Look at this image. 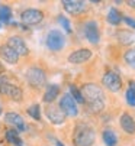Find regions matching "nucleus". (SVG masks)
Wrapping results in <instances>:
<instances>
[{
	"label": "nucleus",
	"instance_id": "1",
	"mask_svg": "<svg viewBox=\"0 0 135 146\" xmlns=\"http://www.w3.org/2000/svg\"><path fill=\"white\" fill-rule=\"evenodd\" d=\"M73 143L76 146H92L95 143V130L87 124H77L73 133Z\"/></svg>",
	"mask_w": 135,
	"mask_h": 146
},
{
	"label": "nucleus",
	"instance_id": "2",
	"mask_svg": "<svg viewBox=\"0 0 135 146\" xmlns=\"http://www.w3.org/2000/svg\"><path fill=\"white\" fill-rule=\"evenodd\" d=\"M81 96L84 100V104L87 103H97V101H105V94L103 90L96 86V84H84L81 87Z\"/></svg>",
	"mask_w": 135,
	"mask_h": 146
},
{
	"label": "nucleus",
	"instance_id": "3",
	"mask_svg": "<svg viewBox=\"0 0 135 146\" xmlns=\"http://www.w3.org/2000/svg\"><path fill=\"white\" fill-rule=\"evenodd\" d=\"M102 84H103L109 91L116 93V91H119L121 87H122V81H121V77H119L116 72L109 71V72H106V74L103 75V78H102Z\"/></svg>",
	"mask_w": 135,
	"mask_h": 146
},
{
	"label": "nucleus",
	"instance_id": "4",
	"mask_svg": "<svg viewBox=\"0 0 135 146\" xmlns=\"http://www.w3.org/2000/svg\"><path fill=\"white\" fill-rule=\"evenodd\" d=\"M0 94H5L16 101L22 100V90L13 84H9L3 77H0Z\"/></svg>",
	"mask_w": 135,
	"mask_h": 146
},
{
	"label": "nucleus",
	"instance_id": "5",
	"mask_svg": "<svg viewBox=\"0 0 135 146\" xmlns=\"http://www.w3.org/2000/svg\"><path fill=\"white\" fill-rule=\"evenodd\" d=\"M64 45H65V38H64V35L60 31L54 29V31H51L48 33V36H47V46L50 49L60 51V49L64 48Z\"/></svg>",
	"mask_w": 135,
	"mask_h": 146
},
{
	"label": "nucleus",
	"instance_id": "6",
	"mask_svg": "<svg viewBox=\"0 0 135 146\" xmlns=\"http://www.w3.org/2000/svg\"><path fill=\"white\" fill-rule=\"evenodd\" d=\"M60 109L62 110V113L65 116H70V117H76L79 114L77 104H76V101L73 100V97L70 94L62 96V98L60 100Z\"/></svg>",
	"mask_w": 135,
	"mask_h": 146
},
{
	"label": "nucleus",
	"instance_id": "7",
	"mask_svg": "<svg viewBox=\"0 0 135 146\" xmlns=\"http://www.w3.org/2000/svg\"><path fill=\"white\" fill-rule=\"evenodd\" d=\"M26 80L32 87H42L45 84V72L41 68L31 67L26 71Z\"/></svg>",
	"mask_w": 135,
	"mask_h": 146
},
{
	"label": "nucleus",
	"instance_id": "8",
	"mask_svg": "<svg viewBox=\"0 0 135 146\" xmlns=\"http://www.w3.org/2000/svg\"><path fill=\"white\" fill-rule=\"evenodd\" d=\"M42 17H44V13L38 9H26L20 15V19L25 25H36L42 20Z\"/></svg>",
	"mask_w": 135,
	"mask_h": 146
},
{
	"label": "nucleus",
	"instance_id": "9",
	"mask_svg": "<svg viewBox=\"0 0 135 146\" xmlns=\"http://www.w3.org/2000/svg\"><path fill=\"white\" fill-rule=\"evenodd\" d=\"M84 36L87 38V40L90 44H97L99 39H100V35H99V28H97V23L96 22H87L84 25Z\"/></svg>",
	"mask_w": 135,
	"mask_h": 146
},
{
	"label": "nucleus",
	"instance_id": "10",
	"mask_svg": "<svg viewBox=\"0 0 135 146\" xmlns=\"http://www.w3.org/2000/svg\"><path fill=\"white\" fill-rule=\"evenodd\" d=\"M90 58H92V51L87 48H83V49L74 51L69 56V62H71V64H83V62L89 61Z\"/></svg>",
	"mask_w": 135,
	"mask_h": 146
},
{
	"label": "nucleus",
	"instance_id": "11",
	"mask_svg": "<svg viewBox=\"0 0 135 146\" xmlns=\"http://www.w3.org/2000/svg\"><path fill=\"white\" fill-rule=\"evenodd\" d=\"M7 45H9L10 48H13L17 55H28V54H29V49H28L26 44L24 42V39L19 38V36H12V38H9Z\"/></svg>",
	"mask_w": 135,
	"mask_h": 146
},
{
	"label": "nucleus",
	"instance_id": "12",
	"mask_svg": "<svg viewBox=\"0 0 135 146\" xmlns=\"http://www.w3.org/2000/svg\"><path fill=\"white\" fill-rule=\"evenodd\" d=\"M62 5H64V9L71 15H79L86 9L84 2H80V0H64Z\"/></svg>",
	"mask_w": 135,
	"mask_h": 146
},
{
	"label": "nucleus",
	"instance_id": "13",
	"mask_svg": "<svg viewBox=\"0 0 135 146\" xmlns=\"http://www.w3.org/2000/svg\"><path fill=\"white\" fill-rule=\"evenodd\" d=\"M47 117L54 124H62L65 120V114L62 113V110L60 107H54V106H50L47 109Z\"/></svg>",
	"mask_w": 135,
	"mask_h": 146
},
{
	"label": "nucleus",
	"instance_id": "14",
	"mask_svg": "<svg viewBox=\"0 0 135 146\" xmlns=\"http://www.w3.org/2000/svg\"><path fill=\"white\" fill-rule=\"evenodd\" d=\"M0 56H2L7 64H16L17 59H19V55L15 52L13 48H10L7 44L6 45H2L0 46Z\"/></svg>",
	"mask_w": 135,
	"mask_h": 146
},
{
	"label": "nucleus",
	"instance_id": "15",
	"mask_svg": "<svg viewBox=\"0 0 135 146\" xmlns=\"http://www.w3.org/2000/svg\"><path fill=\"white\" fill-rule=\"evenodd\" d=\"M119 121H121V127L126 133H129V135H134L135 133V121H134V119L128 113H124L121 116V120Z\"/></svg>",
	"mask_w": 135,
	"mask_h": 146
},
{
	"label": "nucleus",
	"instance_id": "16",
	"mask_svg": "<svg viewBox=\"0 0 135 146\" xmlns=\"http://www.w3.org/2000/svg\"><path fill=\"white\" fill-rule=\"evenodd\" d=\"M116 38H118V40H119L122 45H131V44L135 42V33L131 32V31H128V29L119 31L116 33Z\"/></svg>",
	"mask_w": 135,
	"mask_h": 146
},
{
	"label": "nucleus",
	"instance_id": "17",
	"mask_svg": "<svg viewBox=\"0 0 135 146\" xmlns=\"http://www.w3.org/2000/svg\"><path fill=\"white\" fill-rule=\"evenodd\" d=\"M5 120H6V123L16 126L19 130H25V121H24V119H22L19 114H16V113H7L5 116Z\"/></svg>",
	"mask_w": 135,
	"mask_h": 146
},
{
	"label": "nucleus",
	"instance_id": "18",
	"mask_svg": "<svg viewBox=\"0 0 135 146\" xmlns=\"http://www.w3.org/2000/svg\"><path fill=\"white\" fill-rule=\"evenodd\" d=\"M58 93H60V87L58 86H55V84L50 86L47 88V91H45V94H44V101L45 103H52L57 98Z\"/></svg>",
	"mask_w": 135,
	"mask_h": 146
},
{
	"label": "nucleus",
	"instance_id": "19",
	"mask_svg": "<svg viewBox=\"0 0 135 146\" xmlns=\"http://www.w3.org/2000/svg\"><path fill=\"white\" fill-rule=\"evenodd\" d=\"M103 142H105V145L106 146H116V143H118V137H116V135H115V132L114 130H103Z\"/></svg>",
	"mask_w": 135,
	"mask_h": 146
},
{
	"label": "nucleus",
	"instance_id": "20",
	"mask_svg": "<svg viewBox=\"0 0 135 146\" xmlns=\"http://www.w3.org/2000/svg\"><path fill=\"white\" fill-rule=\"evenodd\" d=\"M121 20H122L121 13H119L115 7H112V9L109 10V13H107V22H109L110 25H119Z\"/></svg>",
	"mask_w": 135,
	"mask_h": 146
},
{
	"label": "nucleus",
	"instance_id": "21",
	"mask_svg": "<svg viewBox=\"0 0 135 146\" xmlns=\"http://www.w3.org/2000/svg\"><path fill=\"white\" fill-rule=\"evenodd\" d=\"M6 139L10 143H13L15 146H22V145H24V142H22V139L19 137V135H17L16 130H7L6 132Z\"/></svg>",
	"mask_w": 135,
	"mask_h": 146
},
{
	"label": "nucleus",
	"instance_id": "22",
	"mask_svg": "<svg viewBox=\"0 0 135 146\" xmlns=\"http://www.w3.org/2000/svg\"><path fill=\"white\" fill-rule=\"evenodd\" d=\"M12 17V10L9 6L0 5V22H9Z\"/></svg>",
	"mask_w": 135,
	"mask_h": 146
},
{
	"label": "nucleus",
	"instance_id": "23",
	"mask_svg": "<svg viewBox=\"0 0 135 146\" xmlns=\"http://www.w3.org/2000/svg\"><path fill=\"white\" fill-rule=\"evenodd\" d=\"M70 96L73 97V100H74L76 103H84L83 96H81V91H80L76 86H70Z\"/></svg>",
	"mask_w": 135,
	"mask_h": 146
},
{
	"label": "nucleus",
	"instance_id": "24",
	"mask_svg": "<svg viewBox=\"0 0 135 146\" xmlns=\"http://www.w3.org/2000/svg\"><path fill=\"white\" fill-rule=\"evenodd\" d=\"M124 58H125V61H126V64H128L131 68H134V70H135V48H134V49L126 51Z\"/></svg>",
	"mask_w": 135,
	"mask_h": 146
},
{
	"label": "nucleus",
	"instance_id": "25",
	"mask_svg": "<svg viewBox=\"0 0 135 146\" xmlns=\"http://www.w3.org/2000/svg\"><path fill=\"white\" fill-rule=\"evenodd\" d=\"M28 114H29L31 117L36 119V120L41 119V111H39V106H38V104H34V106H31V107L28 109Z\"/></svg>",
	"mask_w": 135,
	"mask_h": 146
},
{
	"label": "nucleus",
	"instance_id": "26",
	"mask_svg": "<svg viewBox=\"0 0 135 146\" xmlns=\"http://www.w3.org/2000/svg\"><path fill=\"white\" fill-rule=\"evenodd\" d=\"M58 22H60V25L67 31V32H71V25H70V22L67 20V17H64V16H58Z\"/></svg>",
	"mask_w": 135,
	"mask_h": 146
},
{
	"label": "nucleus",
	"instance_id": "27",
	"mask_svg": "<svg viewBox=\"0 0 135 146\" xmlns=\"http://www.w3.org/2000/svg\"><path fill=\"white\" fill-rule=\"evenodd\" d=\"M125 98H126V103L129 104V106H132V107H135V94L128 88V91H126V94H125Z\"/></svg>",
	"mask_w": 135,
	"mask_h": 146
},
{
	"label": "nucleus",
	"instance_id": "28",
	"mask_svg": "<svg viewBox=\"0 0 135 146\" xmlns=\"http://www.w3.org/2000/svg\"><path fill=\"white\" fill-rule=\"evenodd\" d=\"M124 20H125V23H126L128 26H131L132 29H135V20H134L132 17H128V16H126V17H124Z\"/></svg>",
	"mask_w": 135,
	"mask_h": 146
},
{
	"label": "nucleus",
	"instance_id": "29",
	"mask_svg": "<svg viewBox=\"0 0 135 146\" xmlns=\"http://www.w3.org/2000/svg\"><path fill=\"white\" fill-rule=\"evenodd\" d=\"M129 90L135 94V81H129Z\"/></svg>",
	"mask_w": 135,
	"mask_h": 146
},
{
	"label": "nucleus",
	"instance_id": "30",
	"mask_svg": "<svg viewBox=\"0 0 135 146\" xmlns=\"http://www.w3.org/2000/svg\"><path fill=\"white\" fill-rule=\"evenodd\" d=\"M128 5H129L131 7H134V9H135V0H129V2H128Z\"/></svg>",
	"mask_w": 135,
	"mask_h": 146
},
{
	"label": "nucleus",
	"instance_id": "31",
	"mask_svg": "<svg viewBox=\"0 0 135 146\" xmlns=\"http://www.w3.org/2000/svg\"><path fill=\"white\" fill-rule=\"evenodd\" d=\"M57 146H64V145H62L61 142H57Z\"/></svg>",
	"mask_w": 135,
	"mask_h": 146
},
{
	"label": "nucleus",
	"instance_id": "32",
	"mask_svg": "<svg viewBox=\"0 0 135 146\" xmlns=\"http://www.w3.org/2000/svg\"><path fill=\"white\" fill-rule=\"evenodd\" d=\"M0 72H3V67L2 65H0Z\"/></svg>",
	"mask_w": 135,
	"mask_h": 146
},
{
	"label": "nucleus",
	"instance_id": "33",
	"mask_svg": "<svg viewBox=\"0 0 135 146\" xmlns=\"http://www.w3.org/2000/svg\"><path fill=\"white\" fill-rule=\"evenodd\" d=\"M0 114H2V106H0Z\"/></svg>",
	"mask_w": 135,
	"mask_h": 146
}]
</instances>
